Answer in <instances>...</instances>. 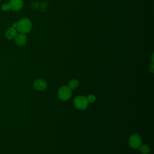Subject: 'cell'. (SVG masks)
I'll return each instance as SVG.
<instances>
[{
	"mask_svg": "<svg viewBox=\"0 0 154 154\" xmlns=\"http://www.w3.org/2000/svg\"><path fill=\"white\" fill-rule=\"evenodd\" d=\"M16 31L21 33H28L32 28V23L28 18H23L16 23Z\"/></svg>",
	"mask_w": 154,
	"mask_h": 154,
	"instance_id": "6da1fadb",
	"label": "cell"
},
{
	"mask_svg": "<svg viewBox=\"0 0 154 154\" xmlns=\"http://www.w3.org/2000/svg\"><path fill=\"white\" fill-rule=\"evenodd\" d=\"M74 106L78 109L84 110L88 107V102L87 97L84 96H78L74 98L73 101Z\"/></svg>",
	"mask_w": 154,
	"mask_h": 154,
	"instance_id": "7a4b0ae2",
	"label": "cell"
},
{
	"mask_svg": "<svg viewBox=\"0 0 154 154\" xmlns=\"http://www.w3.org/2000/svg\"><path fill=\"white\" fill-rule=\"evenodd\" d=\"M71 89L68 86H63L60 88L58 92V96L59 98L62 100H68L72 94Z\"/></svg>",
	"mask_w": 154,
	"mask_h": 154,
	"instance_id": "3957f363",
	"label": "cell"
},
{
	"mask_svg": "<svg viewBox=\"0 0 154 154\" xmlns=\"http://www.w3.org/2000/svg\"><path fill=\"white\" fill-rule=\"evenodd\" d=\"M142 139L141 137L137 134L132 135L129 139V144L133 149H138L141 146Z\"/></svg>",
	"mask_w": 154,
	"mask_h": 154,
	"instance_id": "277c9868",
	"label": "cell"
},
{
	"mask_svg": "<svg viewBox=\"0 0 154 154\" xmlns=\"http://www.w3.org/2000/svg\"><path fill=\"white\" fill-rule=\"evenodd\" d=\"M33 85L36 90L43 91L47 87V83L43 79H37L34 81Z\"/></svg>",
	"mask_w": 154,
	"mask_h": 154,
	"instance_id": "5b68a950",
	"label": "cell"
},
{
	"mask_svg": "<svg viewBox=\"0 0 154 154\" xmlns=\"http://www.w3.org/2000/svg\"><path fill=\"white\" fill-rule=\"evenodd\" d=\"M16 43L19 46H23L26 43V36L25 34L19 32L17 33L16 37H14Z\"/></svg>",
	"mask_w": 154,
	"mask_h": 154,
	"instance_id": "8992f818",
	"label": "cell"
},
{
	"mask_svg": "<svg viewBox=\"0 0 154 154\" xmlns=\"http://www.w3.org/2000/svg\"><path fill=\"white\" fill-rule=\"evenodd\" d=\"M9 4L11 5V9L14 11L20 10L23 5L22 0H10Z\"/></svg>",
	"mask_w": 154,
	"mask_h": 154,
	"instance_id": "52a82bcc",
	"label": "cell"
},
{
	"mask_svg": "<svg viewBox=\"0 0 154 154\" xmlns=\"http://www.w3.org/2000/svg\"><path fill=\"white\" fill-rule=\"evenodd\" d=\"M17 33V31L14 27H10L5 32V37L10 40L14 38L16 34Z\"/></svg>",
	"mask_w": 154,
	"mask_h": 154,
	"instance_id": "ba28073f",
	"label": "cell"
},
{
	"mask_svg": "<svg viewBox=\"0 0 154 154\" xmlns=\"http://www.w3.org/2000/svg\"><path fill=\"white\" fill-rule=\"evenodd\" d=\"M79 85V82L78 80L73 79H72L69 82V85L68 87L71 89V90H73L75 89Z\"/></svg>",
	"mask_w": 154,
	"mask_h": 154,
	"instance_id": "9c48e42d",
	"label": "cell"
},
{
	"mask_svg": "<svg viewBox=\"0 0 154 154\" xmlns=\"http://www.w3.org/2000/svg\"><path fill=\"white\" fill-rule=\"evenodd\" d=\"M138 149H140V151L142 154H148L150 152L149 147H148V146L145 144L141 145Z\"/></svg>",
	"mask_w": 154,
	"mask_h": 154,
	"instance_id": "30bf717a",
	"label": "cell"
},
{
	"mask_svg": "<svg viewBox=\"0 0 154 154\" xmlns=\"http://www.w3.org/2000/svg\"><path fill=\"white\" fill-rule=\"evenodd\" d=\"M2 8L4 11H9L11 9V5L9 3H5V4H4L2 5Z\"/></svg>",
	"mask_w": 154,
	"mask_h": 154,
	"instance_id": "8fae6325",
	"label": "cell"
},
{
	"mask_svg": "<svg viewBox=\"0 0 154 154\" xmlns=\"http://www.w3.org/2000/svg\"><path fill=\"white\" fill-rule=\"evenodd\" d=\"M87 101L88 102V103L89 102H93L95 100L96 97L93 94H90L87 97Z\"/></svg>",
	"mask_w": 154,
	"mask_h": 154,
	"instance_id": "7c38bea8",
	"label": "cell"
},
{
	"mask_svg": "<svg viewBox=\"0 0 154 154\" xmlns=\"http://www.w3.org/2000/svg\"><path fill=\"white\" fill-rule=\"evenodd\" d=\"M153 63L151 64V66H150V70H151V72H153Z\"/></svg>",
	"mask_w": 154,
	"mask_h": 154,
	"instance_id": "4fadbf2b",
	"label": "cell"
},
{
	"mask_svg": "<svg viewBox=\"0 0 154 154\" xmlns=\"http://www.w3.org/2000/svg\"><path fill=\"white\" fill-rule=\"evenodd\" d=\"M16 25H17V24H16V23H14V25H13V27H15V28H16Z\"/></svg>",
	"mask_w": 154,
	"mask_h": 154,
	"instance_id": "5bb4252c",
	"label": "cell"
}]
</instances>
